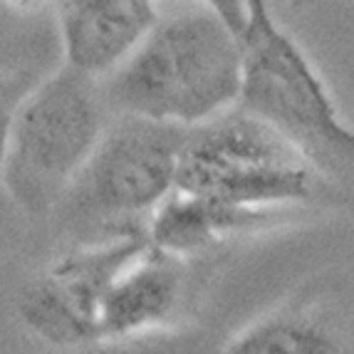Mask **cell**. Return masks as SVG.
I'll list each match as a JSON object with an SVG mask.
<instances>
[{
  "label": "cell",
  "mask_w": 354,
  "mask_h": 354,
  "mask_svg": "<svg viewBox=\"0 0 354 354\" xmlns=\"http://www.w3.org/2000/svg\"><path fill=\"white\" fill-rule=\"evenodd\" d=\"M243 92V42L218 12L159 18L136 53L102 82L106 109L183 129L228 112Z\"/></svg>",
  "instance_id": "6da1fadb"
},
{
  "label": "cell",
  "mask_w": 354,
  "mask_h": 354,
  "mask_svg": "<svg viewBox=\"0 0 354 354\" xmlns=\"http://www.w3.org/2000/svg\"><path fill=\"white\" fill-rule=\"evenodd\" d=\"M106 127L95 80L67 65L50 75L6 124L0 176L10 201L32 216L57 211Z\"/></svg>",
  "instance_id": "7a4b0ae2"
},
{
  "label": "cell",
  "mask_w": 354,
  "mask_h": 354,
  "mask_svg": "<svg viewBox=\"0 0 354 354\" xmlns=\"http://www.w3.org/2000/svg\"><path fill=\"white\" fill-rule=\"evenodd\" d=\"M241 42L238 104L288 136L322 174L354 166V127L339 117L325 80L272 18L268 0H248Z\"/></svg>",
  "instance_id": "3957f363"
},
{
  "label": "cell",
  "mask_w": 354,
  "mask_h": 354,
  "mask_svg": "<svg viewBox=\"0 0 354 354\" xmlns=\"http://www.w3.org/2000/svg\"><path fill=\"white\" fill-rule=\"evenodd\" d=\"M322 178L288 136L236 104L186 131L176 189L268 213L315 201Z\"/></svg>",
  "instance_id": "277c9868"
},
{
  "label": "cell",
  "mask_w": 354,
  "mask_h": 354,
  "mask_svg": "<svg viewBox=\"0 0 354 354\" xmlns=\"http://www.w3.org/2000/svg\"><path fill=\"white\" fill-rule=\"evenodd\" d=\"M183 127L142 117H119L59 203L80 228L109 238L147 233L159 203L176 189Z\"/></svg>",
  "instance_id": "5b68a950"
},
{
  "label": "cell",
  "mask_w": 354,
  "mask_h": 354,
  "mask_svg": "<svg viewBox=\"0 0 354 354\" xmlns=\"http://www.w3.org/2000/svg\"><path fill=\"white\" fill-rule=\"evenodd\" d=\"M151 248L147 233L87 243L42 272L20 297V317L57 347L100 342V319L114 280Z\"/></svg>",
  "instance_id": "8992f818"
},
{
  "label": "cell",
  "mask_w": 354,
  "mask_h": 354,
  "mask_svg": "<svg viewBox=\"0 0 354 354\" xmlns=\"http://www.w3.org/2000/svg\"><path fill=\"white\" fill-rule=\"evenodd\" d=\"M156 23L153 0H62L65 65L104 82L136 53Z\"/></svg>",
  "instance_id": "52a82bcc"
},
{
  "label": "cell",
  "mask_w": 354,
  "mask_h": 354,
  "mask_svg": "<svg viewBox=\"0 0 354 354\" xmlns=\"http://www.w3.org/2000/svg\"><path fill=\"white\" fill-rule=\"evenodd\" d=\"M181 290L183 275L178 260L149 248L106 292L100 319V342L166 330L181 302Z\"/></svg>",
  "instance_id": "ba28073f"
},
{
  "label": "cell",
  "mask_w": 354,
  "mask_h": 354,
  "mask_svg": "<svg viewBox=\"0 0 354 354\" xmlns=\"http://www.w3.org/2000/svg\"><path fill=\"white\" fill-rule=\"evenodd\" d=\"M266 213L245 211L218 198L174 189L147 223L149 245L181 260L218 245L221 241L255 228Z\"/></svg>",
  "instance_id": "9c48e42d"
},
{
  "label": "cell",
  "mask_w": 354,
  "mask_h": 354,
  "mask_svg": "<svg viewBox=\"0 0 354 354\" xmlns=\"http://www.w3.org/2000/svg\"><path fill=\"white\" fill-rule=\"evenodd\" d=\"M218 354H347V347L325 315L290 307L245 327Z\"/></svg>",
  "instance_id": "30bf717a"
},
{
  "label": "cell",
  "mask_w": 354,
  "mask_h": 354,
  "mask_svg": "<svg viewBox=\"0 0 354 354\" xmlns=\"http://www.w3.org/2000/svg\"><path fill=\"white\" fill-rule=\"evenodd\" d=\"M87 354H206L196 337L186 332L153 330L117 339H102L84 347Z\"/></svg>",
  "instance_id": "8fae6325"
},
{
  "label": "cell",
  "mask_w": 354,
  "mask_h": 354,
  "mask_svg": "<svg viewBox=\"0 0 354 354\" xmlns=\"http://www.w3.org/2000/svg\"><path fill=\"white\" fill-rule=\"evenodd\" d=\"M201 6L211 8L236 30L241 35L243 25H245V10H248V0H201Z\"/></svg>",
  "instance_id": "7c38bea8"
},
{
  "label": "cell",
  "mask_w": 354,
  "mask_h": 354,
  "mask_svg": "<svg viewBox=\"0 0 354 354\" xmlns=\"http://www.w3.org/2000/svg\"><path fill=\"white\" fill-rule=\"evenodd\" d=\"M12 3H15V0H12Z\"/></svg>",
  "instance_id": "4fadbf2b"
}]
</instances>
